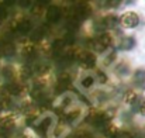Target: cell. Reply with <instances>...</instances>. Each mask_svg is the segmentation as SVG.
Instances as JSON below:
<instances>
[{
    "instance_id": "9a60e30c",
    "label": "cell",
    "mask_w": 145,
    "mask_h": 138,
    "mask_svg": "<svg viewBox=\"0 0 145 138\" xmlns=\"http://www.w3.org/2000/svg\"><path fill=\"white\" fill-rule=\"evenodd\" d=\"M73 41H75V35H73L72 33H66L65 37H63V43L71 45V44H73Z\"/></svg>"
},
{
    "instance_id": "e0dca14e",
    "label": "cell",
    "mask_w": 145,
    "mask_h": 138,
    "mask_svg": "<svg viewBox=\"0 0 145 138\" xmlns=\"http://www.w3.org/2000/svg\"><path fill=\"white\" fill-rule=\"evenodd\" d=\"M78 116H79V111H78V110H76V111H71V113L66 114V120H68V121H73L75 118H78Z\"/></svg>"
},
{
    "instance_id": "d6986e66",
    "label": "cell",
    "mask_w": 145,
    "mask_h": 138,
    "mask_svg": "<svg viewBox=\"0 0 145 138\" xmlns=\"http://www.w3.org/2000/svg\"><path fill=\"white\" fill-rule=\"evenodd\" d=\"M97 79H99L100 83H106V82H107V76H106V73L101 72V71L97 72Z\"/></svg>"
},
{
    "instance_id": "7c38bea8",
    "label": "cell",
    "mask_w": 145,
    "mask_h": 138,
    "mask_svg": "<svg viewBox=\"0 0 145 138\" xmlns=\"http://www.w3.org/2000/svg\"><path fill=\"white\" fill-rule=\"evenodd\" d=\"M99 41H100V43H101L103 45L107 48V46L111 44V37H110L108 34H101V35L99 37Z\"/></svg>"
},
{
    "instance_id": "cb8c5ba5",
    "label": "cell",
    "mask_w": 145,
    "mask_h": 138,
    "mask_svg": "<svg viewBox=\"0 0 145 138\" xmlns=\"http://www.w3.org/2000/svg\"><path fill=\"white\" fill-rule=\"evenodd\" d=\"M18 4H20V6H23V7H30V6H33V3H31V1H20Z\"/></svg>"
},
{
    "instance_id": "52a82bcc",
    "label": "cell",
    "mask_w": 145,
    "mask_h": 138,
    "mask_svg": "<svg viewBox=\"0 0 145 138\" xmlns=\"http://www.w3.org/2000/svg\"><path fill=\"white\" fill-rule=\"evenodd\" d=\"M51 121H52V118H51V117H47V118H44V120L41 121V124H40V126H38V128H37V131H38V134H40V135L45 137V134H47L48 128L51 127Z\"/></svg>"
},
{
    "instance_id": "4fadbf2b",
    "label": "cell",
    "mask_w": 145,
    "mask_h": 138,
    "mask_svg": "<svg viewBox=\"0 0 145 138\" xmlns=\"http://www.w3.org/2000/svg\"><path fill=\"white\" fill-rule=\"evenodd\" d=\"M103 23H104L106 27H114V24L117 23V18H116L114 16H108V17H106V18L103 20Z\"/></svg>"
},
{
    "instance_id": "ffe728a7",
    "label": "cell",
    "mask_w": 145,
    "mask_h": 138,
    "mask_svg": "<svg viewBox=\"0 0 145 138\" xmlns=\"http://www.w3.org/2000/svg\"><path fill=\"white\" fill-rule=\"evenodd\" d=\"M6 17H7V9L3 7V6H0V21L6 20Z\"/></svg>"
},
{
    "instance_id": "8992f818",
    "label": "cell",
    "mask_w": 145,
    "mask_h": 138,
    "mask_svg": "<svg viewBox=\"0 0 145 138\" xmlns=\"http://www.w3.org/2000/svg\"><path fill=\"white\" fill-rule=\"evenodd\" d=\"M16 31L20 33V34H28V33L31 31V21H30V20H23V21H20L18 26H17V28H16Z\"/></svg>"
},
{
    "instance_id": "8fae6325",
    "label": "cell",
    "mask_w": 145,
    "mask_h": 138,
    "mask_svg": "<svg viewBox=\"0 0 145 138\" xmlns=\"http://www.w3.org/2000/svg\"><path fill=\"white\" fill-rule=\"evenodd\" d=\"M63 48H65L63 40H55V41L52 43V51H55V52H61Z\"/></svg>"
},
{
    "instance_id": "9c48e42d",
    "label": "cell",
    "mask_w": 145,
    "mask_h": 138,
    "mask_svg": "<svg viewBox=\"0 0 145 138\" xmlns=\"http://www.w3.org/2000/svg\"><path fill=\"white\" fill-rule=\"evenodd\" d=\"M135 100H137V93L133 92V90H127V92L124 93V103H127V104H133V103H135Z\"/></svg>"
},
{
    "instance_id": "30bf717a",
    "label": "cell",
    "mask_w": 145,
    "mask_h": 138,
    "mask_svg": "<svg viewBox=\"0 0 145 138\" xmlns=\"http://www.w3.org/2000/svg\"><path fill=\"white\" fill-rule=\"evenodd\" d=\"M104 133H106V135H107V137L113 138V137H116V135H118V133H120V131H118V128H117L116 126H113V124L110 123V124L104 128Z\"/></svg>"
},
{
    "instance_id": "277c9868",
    "label": "cell",
    "mask_w": 145,
    "mask_h": 138,
    "mask_svg": "<svg viewBox=\"0 0 145 138\" xmlns=\"http://www.w3.org/2000/svg\"><path fill=\"white\" fill-rule=\"evenodd\" d=\"M61 18V9L56 6H51L47 10V21L48 23H56Z\"/></svg>"
},
{
    "instance_id": "d4e9b609",
    "label": "cell",
    "mask_w": 145,
    "mask_h": 138,
    "mask_svg": "<svg viewBox=\"0 0 145 138\" xmlns=\"http://www.w3.org/2000/svg\"><path fill=\"white\" fill-rule=\"evenodd\" d=\"M18 138H31V137H30L28 134H21V135H20Z\"/></svg>"
},
{
    "instance_id": "44dd1931",
    "label": "cell",
    "mask_w": 145,
    "mask_h": 138,
    "mask_svg": "<svg viewBox=\"0 0 145 138\" xmlns=\"http://www.w3.org/2000/svg\"><path fill=\"white\" fill-rule=\"evenodd\" d=\"M142 79H145V71H138L135 73V80L137 82H141Z\"/></svg>"
},
{
    "instance_id": "7a4b0ae2",
    "label": "cell",
    "mask_w": 145,
    "mask_h": 138,
    "mask_svg": "<svg viewBox=\"0 0 145 138\" xmlns=\"http://www.w3.org/2000/svg\"><path fill=\"white\" fill-rule=\"evenodd\" d=\"M14 126H16V116L14 114L8 113V114H4L0 117V130L10 131Z\"/></svg>"
},
{
    "instance_id": "6da1fadb",
    "label": "cell",
    "mask_w": 145,
    "mask_h": 138,
    "mask_svg": "<svg viewBox=\"0 0 145 138\" xmlns=\"http://www.w3.org/2000/svg\"><path fill=\"white\" fill-rule=\"evenodd\" d=\"M120 23H121V26L125 27V28H134V27L138 26L140 18H138V16H137L135 13H133V11H127V13H124V14L121 16Z\"/></svg>"
},
{
    "instance_id": "5bb4252c",
    "label": "cell",
    "mask_w": 145,
    "mask_h": 138,
    "mask_svg": "<svg viewBox=\"0 0 145 138\" xmlns=\"http://www.w3.org/2000/svg\"><path fill=\"white\" fill-rule=\"evenodd\" d=\"M92 46H93V49H95L96 52H103V51L106 49V46H104L101 43H100V41H99V38H97V40H95V41L92 43Z\"/></svg>"
},
{
    "instance_id": "5b68a950",
    "label": "cell",
    "mask_w": 145,
    "mask_h": 138,
    "mask_svg": "<svg viewBox=\"0 0 145 138\" xmlns=\"http://www.w3.org/2000/svg\"><path fill=\"white\" fill-rule=\"evenodd\" d=\"M4 92L7 93V94H10V96H20L21 92H23V88L20 85L11 82V83H7L4 86Z\"/></svg>"
},
{
    "instance_id": "ac0fdd59",
    "label": "cell",
    "mask_w": 145,
    "mask_h": 138,
    "mask_svg": "<svg viewBox=\"0 0 145 138\" xmlns=\"http://www.w3.org/2000/svg\"><path fill=\"white\" fill-rule=\"evenodd\" d=\"M133 45H134V40H131V38H127V40H124V44H121V48H124V49H128V48H131Z\"/></svg>"
},
{
    "instance_id": "ba28073f",
    "label": "cell",
    "mask_w": 145,
    "mask_h": 138,
    "mask_svg": "<svg viewBox=\"0 0 145 138\" xmlns=\"http://www.w3.org/2000/svg\"><path fill=\"white\" fill-rule=\"evenodd\" d=\"M44 35H45L44 27L37 28V30H34V31L31 33V35H30V41H33V43H38V41H41V40L44 38Z\"/></svg>"
},
{
    "instance_id": "603a6c76",
    "label": "cell",
    "mask_w": 145,
    "mask_h": 138,
    "mask_svg": "<svg viewBox=\"0 0 145 138\" xmlns=\"http://www.w3.org/2000/svg\"><path fill=\"white\" fill-rule=\"evenodd\" d=\"M140 114H142V116H145V100H142L141 101V104H140Z\"/></svg>"
},
{
    "instance_id": "7402d4cb",
    "label": "cell",
    "mask_w": 145,
    "mask_h": 138,
    "mask_svg": "<svg viewBox=\"0 0 145 138\" xmlns=\"http://www.w3.org/2000/svg\"><path fill=\"white\" fill-rule=\"evenodd\" d=\"M118 138H133V135L130 134V133H127V131H121V133H118Z\"/></svg>"
},
{
    "instance_id": "3957f363",
    "label": "cell",
    "mask_w": 145,
    "mask_h": 138,
    "mask_svg": "<svg viewBox=\"0 0 145 138\" xmlns=\"http://www.w3.org/2000/svg\"><path fill=\"white\" fill-rule=\"evenodd\" d=\"M78 58H79V61L82 62L83 68L92 69V68H95V65H96V56H95L93 54H90V52H82V55H79Z\"/></svg>"
},
{
    "instance_id": "2e32d148",
    "label": "cell",
    "mask_w": 145,
    "mask_h": 138,
    "mask_svg": "<svg viewBox=\"0 0 145 138\" xmlns=\"http://www.w3.org/2000/svg\"><path fill=\"white\" fill-rule=\"evenodd\" d=\"M92 85H93V78H92V76H88V78H85V79L82 80V86L86 88V89L90 88Z\"/></svg>"
}]
</instances>
